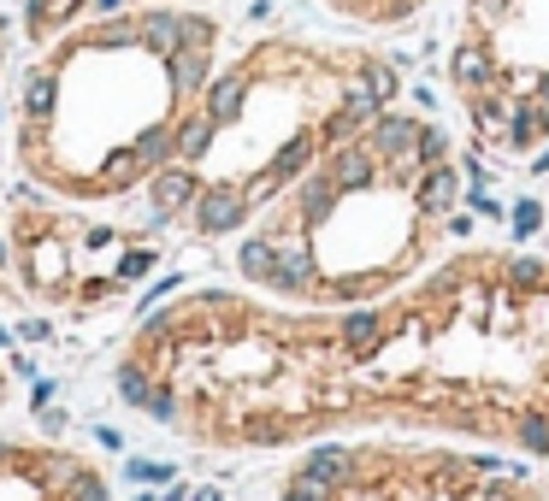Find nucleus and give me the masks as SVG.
Returning <instances> with one entry per match:
<instances>
[{"instance_id":"nucleus-1","label":"nucleus","mask_w":549,"mask_h":501,"mask_svg":"<svg viewBox=\"0 0 549 501\" xmlns=\"http://www.w3.org/2000/svg\"><path fill=\"white\" fill-rule=\"evenodd\" d=\"M195 360L202 419L224 443L284 448L337 431H402L549 460V254L461 242L426 278L367 307L278 312L202 290L142 324ZM166 383V378H160Z\"/></svg>"},{"instance_id":"nucleus-2","label":"nucleus","mask_w":549,"mask_h":501,"mask_svg":"<svg viewBox=\"0 0 549 501\" xmlns=\"http://www.w3.org/2000/svg\"><path fill=\"white\" fill-rule=\"evenodd\" d=\"M467 207L461 148L431 112L384 107L290 183L236 242L254 290L307 307H367L426 278Z\"/></svg>"},{"instance_id":"nucleus-3","label":"nucleus","mask_w":549,"mask_h":501,"mask_svg":"<svg viewBox=\"0 0 549 501\" xmlns=\"http://www.w3.org/2000/svg\"><path fill=\"white\" fill-rule=\"evenodd\" d=\"M402 95V71L355 42L266 36L207 83L178 130V159L195 200V236H236L260 219L326 148L372 124Z\"/></svg>"},{"instance_id":"nucleus-4","label":"nucleus","mask_w":549,"mask_h":501,"mask_svg":"<svg viewBox=\"0 0 549 501\" xmlns=\"http://www.w3.org/2000/svg\"><path fill=\"white\" fill-rule=\"evenodd\" d=\"M443 83L484 159L532 166L549 154V0H461Z\"/></svg>"},{"instance_id":"nucleus-5","label":"nucleus","mask_w":549,"mask_h":501,"mask_svg":"<svg viewBox=\"0 0 549 501\" xmlns=\"http://www.w3.org/2000/svg\"><path fill=\"white\" fill-rule=\"evenodd\" d=\"M532 460L467 443H314L278 501H549Z\"/></svg>"},{"instance_id":"nucleus-6","label":"nucleus","mask_w":549,"mask_h":501,"mask_svg":"<svg viewBox=\"0 0 549 501\" xmlns=\"http://www.w3.org/2000/svg\"><path fill=\"white\" fill-rule=\"evenodd\" d=\"M314 6H326L331 18L355 24V30H402L420 12H431L438 0H314Z\"/></svg>"},{"instance_id":"nucleus-7","label":"nucleus","mask_w":549,"mask_h":501,"mask_svg":"<svg viewBox=\"0 0 549 501\" xmlns=\"http://www.w3.org/2000/svg\"><path fill=\"white\" fill-rule=\"evenodd\" d=\"M136 6H213V0H136ZM78 24V0H24V36L54 42Z\"/></svg>"},{"instance_id":"nucleus-8","label":"nucleus","mask_w":549,"mask_h":501,"mask_svg":"<svg viewBox=\"0 0 549 501\" xmlns=\"http://www.w3.org/2000/svg\"><path fill=\"white\" fill-rule=\"evenodd\" d=\"M148 390H154V372L136 366V360H124V366H119V401L142 413V407H148Z\"/></svg>"},{"instance_id":"nucleus-9","label":"nucleus","mask_w":549,"mask_h":501,"mask_svg":"<svg viewBox=\"0 0 549 501\" xmlns=\"http://www.w3.org/2000/svg\"><path fill=\"white\" fill-rule=\"evenodd\" d=\"M30 278H36V283H59V278H66V254H59L54 242H36V260H30Z\"/></svg>"},{"instance_id":"nucleus-10","label":"nucleus","mask_w":549,"mask_h":501,"mask_svg":"<svg viewBox=\"0 0 549 501\" xmlns=\"http://www.w3.org/2000/svg\"><path fill=\"white\" fill-rule=\"evenodd\" d=\"M66 501H107V478L101 472H78V478L66 484Z\"/></svg>"},{"instance_id":"nucleus-11","label":"nucleus","mask_w":549,"mask_h":501,"mask_svg":"<svg viewBox=\"0 0 549 501\" xmlns=\"http://www.w3.org/2000/svg\"><path fill=\"white\" fill-rule=\"evenodd\" d=\"M78 460H66V455H54V460H42V484H54V490H66L71 478H78Z\"/></svg>"},{"instance_id":"nucleus-12","label":"nucleus","mask_w":549,"mask_h":501,"mask_svg":"<svg viewBox=\"0 0 549 501\" xmlns=\"http://www.w3.org/2000/svg\"><path fill=\"white\" fill-rule=\"evenodd\" d=\"M130 478H136V484H166L171 466H160V460H130Z\"/></svg>"},{"instance_id":"nucleus-13","label":"nucleus","mask_w":549,"mask_h":501,"mask_svg":"<svg viewBox=\"0 0 549 501\" xmlns=\"http://www.w3.org/2000/svg\"><path fill=\"white\" fill-rule=\"evenodd\" d=\"M54 390H59V383H54V378H42V383H36V395H30V407H36V413H47V401H54Z\"/></svg>"},{"instance_id":"nucleus-14","label":"nucleus","mask_w":549,"mask_h":501,"mask_svg":"<svg viewBox=\"0 0 549 501\" xmlns=\"http://www.w3.org/2000/svg\"><path fill=\"white\" fill-rule=\"evenodd\" d=\"M95 436H101V448H124V436L112 431V424H95Z\"/></svg>"},{"instance_id":"nucleus-15","label":"nucleus","mask_w":549,"mask_h":501,"mask_svg":"<svg viewBox=\"0 0 549 501\" xmlns=\"http://www.w3.org/2000/svg\"><path fill=\"white\" fill-rule=\"evenodd\" d=\"M195 501H219V490H195Z\"/></svg>"},{"instance_id":"nucleus-16","label":"nucleus","mask_w":549,"mask_h":501,"mask_svg":"<svg viewBox=\"0 0 549 501\" xmlns=\"http://www.w3.org/2000/svg\"><path fill=\"white\" fill-rule=\"evenodd\" d=\"M0 343H12V331H6V324H0Z\"/></svg>"},{"instance_id":"nucleus-17","label":"nucleus","mask_w":549,"mask_h":501,"mask_svg":"<svg viewBox=\"0 0 549 501\" xmlns=\"http://www.w3.org/2000/svg\"><path fill=\"white\" fill-rule=\"evenodd\" d=\"M136 501H154V496H136Z\"/></svg>"}]
</instances>
